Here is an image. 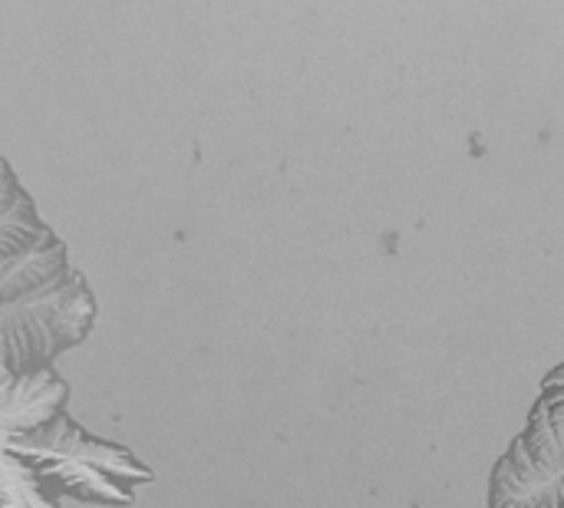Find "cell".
Segmentation results:
<instances>
[{
	"label": "cell",
	"mask_w": 564,
	"mask_h": 508,
	"mask_svg": "<svg viewBox=\"0 0 564 508\" xmlns=\"http://www.w3.org/2000/svg\"><path fill=\"white\" fill-rule=\"evenodd\" d=\"M0 506L3 508H59V499H53L36 473L13 453L3 450V479H0Z\"/></svg>",
	"instance_id": "5"
},
{
	"label": "cell",
	"mask_w": 564,
	"mask_h": 508,
	"mask_svg": "<svg viewBox=\"0 0 564 508\" xmlns=\"http://www.w3.org/2000/svg\"><path fill=\"white\" fill-rule=\"evenodd\" d=\"M489 508H564V364L545 377L525 433L496 463Z\"/></svg>",
	"instance_id": "3"
},
{
	"label": "cell",
	"mask_w": 564,
	"mask_h": 508,
	"mask_svg": "<svg viewBox=\"0 0 564 508\" xmlns=\"http://www.w3.org/2000/svg\"><path fill=\"white\" fill-rule=\"evenodd\" d=\"M0 403H3V440L26 436L40 426H50L63 417L69 387L56 377L53 367L0 374Z\"/></svg>",
	"instance_id": "4"
},
{
	"label": "cell",
	"mask_w": 564,
	"mask_h": 508,
	"mask_svg": "<svg viewBox=\"0 0 564 508\" xmlns=\"http://www.w3.org/2000/svg\"><path fill=\"white\" fill-rule=\"evenodd\" d=\"M96 324V298L79 271L0 304V370H43L83 344Z\"/></svg>",
	"instance_id": "2"
},
{
	"label": "cell",
	"mask_w": 564,
	"mask_h": 508,
	"mask_svg": "<svg viewBox=\"0 0 564 508\" xmlns=\"http://www.w3.org/2000/svg\"><path fill=\"white\" fill-rule=\"evenodd\" d=\"M3 450L20 456L53 499L69 496L86 506H132L135 486L155 479L126 446L89 436L66 413L26 436L3 440Z\"/></svg>",
	"instance_id": "1"
}]
</instances>
